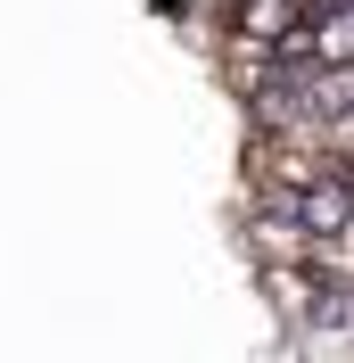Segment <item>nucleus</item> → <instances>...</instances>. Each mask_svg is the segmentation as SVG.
<instances>
[{"mask_svg": "<svg viewBox=\"0 0 354 363\" xmlns=\"http://www.w3.org/2000/svg\"><path fill=\"white\" fill-rule=\"evenodd\" d=\"M256 281H264L272 314H280L288 330H305V322L330 306V272H321V264H256Z\"/></svg>", "mask_w": 354, "mask_h": 363, "instance_id": "nucleus-1", "label": "nucleus"}, {"mask_svg": "<svg viewBox=\"0 0 354 363\" xmlns=\"http://www.w3.org/2000/svg\"><path fill=\"white\" fill-rule=\"evenodd\" d=\"M297 25H305V0H231V42L247 50H288Z\"/></svg>", "mask_w": 354, "mask_h": 363, "instance_id": "nucleus-3", "label": "nucleus"}, {"mask_svg": "<svg viewBox=\"0 0 354 363\" xmlns=\"http://www.w3.org/2000/svg\"><path fill=\"white\" fill-rule=\"evenodd\" d=\"M288 206H297V223H305L313 240H330V231H346V223H354V182L330 165V174H313L305 190H288Z\"/></svg>", "mask_w": 354, "mask_h": 363, "instance_id": "nucleus-2", "label": "nucleus"}]
</instances>
